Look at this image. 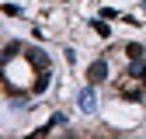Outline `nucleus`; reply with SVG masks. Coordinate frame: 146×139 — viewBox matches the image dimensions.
<instances>
[{"label":"nucleus","mask_w":146,"mask_h":139,"mask_svg":"<svg viewBox=\"0 0 146 139\" xmlns=\"http://www.w3.org/2000/svg\"><path fill=\"white\" fill-rule=\"evenodd\" d=\"M25 56H28V63L31 66H38V70H49V56L38 49V45H31V49H25Z\"/></svg>","instance_id":"nucleus-1"},{"label":"nucleus","mask_w":146,"mask_h":139,"mask_svg":"<svg viewBox=\"0 0 146 139\" xmlns=\"http://www.w3.org/2000/svg\"><path fill=\"white\" fill-rule=\"evenodd\" d=\"M87 80H90V83H101V80H108V63H104V59L90 63V70H87Z\"/></svg>","instance_id":"nucleus-2"},{"label":"nucleus","mask_w":146,"mask_h":139,"mask_svg":"<svg viewBox=\"0 0 146 139\" xmlns=\"http://www.w3.org/2000/svg\"><path fill=\"white\" fill-rule=\"evenodd\" d=\"M143 42H129V45H125V56H129V59H143Z\"/></svg>","instance_id":"nucleus-3"},{"label":"nucleus","mask_w":146,"mask_h":139,"mask_svg":"<svg viewBox=\"0 0 146 139\" xmlns=\"http://www.w3.org/2000/svg\"><path fill=\"white\" fill-rule=\"evenodd\" d=\"M49 87V70H38V80H35V94H42Z\"/></svg>","instance_id":"nucleus-4"},{"label":"nucleus","mask_w":146,"mask_h":139,"mask_svg":"<svg viewBox=\"0 0 146 139\" xmlns=\"http://www.w3.org/2000/svg\"><path fill=\"white\" fill-rule=\"evenodd\" d=\"M80 108L84 111H94V91H84L80 94Z\"/></svg>","instance_id":"nucleus-5"},{"label":"nucleus","mask_w":146,"mask_h":139,"mask_svg":"<svg viewBox=\"0 0 146 139\" xmlns=\"http://www.w3.org/2000/svg\"><path fill=\"white\" fill-rule=\"evenodd\" d=\"M17 52H21V45H17V42H7V49H4V63H11Z\"/></svg>","instance_id":"nucleus-6"},{"label":"nucleus","mask_w":146,"mask_h":139,"mask_svg":"<svg viewBox=\"0 0 146 139\" xmlns=\"http://www.w3.org/2000/svg\"><path fill=\"white\" fill-rule=\"evenodd\" d=\"M4 14H11V17H17V14H21V7H14V4H4Z\"/></svg>","instance_id":"nucleus-7"},{"label":"nucleus","mask_w":146,"mask_h":139,"mask_svg":"<svg viewBox=\"0 0 146 139\" xmlns=\"http://www.w3.org/2000/svg\"><path fill=\"white\" fill-rule=\"evenodd\" d=\"M143 7H146V4H143Z\"/></svg>","instance_id":"nucleus-8"}]
</instances>
